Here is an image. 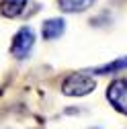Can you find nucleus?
<instances>
[{"label": "nucleus", "mask_w": 127, "mask_h": 129, "mask_svg": "<svg viewBox=\"0 0 127 129\" xmlns=\"http://www.w3.org/2000/svg\"><path fill=\"white\" fill-rule=\"evenodd\" d=\"M107 101L121 115H127V78L113 80L107 88Z\"/></svg>", "instance_id": "7ed1b4c3"}, {"label": "nucleus", "mask_w": 127, "mask_h": 129, "mask_svg": "<svg viewBox=\"0 0 127 129\" xmlns=\"http://www.w3.org/2000/svg\"><path fill=\"white\" fill-rule=\"evenodd\" d=\"M25 8H27V0H2L0 2V12L8 19H14L19 14H23Z\"/></svg>", "instance_id": "39448f33"}, {"label": "nucleus", "mask_w": 127, "mask_h": 129, "mask_svg": "<svg viewBox=\"0 0 127 129\" xmlns=\"http://www.w3.org/2000/svg\"><path fill=\"white\" fill-rule=\"evenodd\" d=\"M57 2L64 12H82L90 4H94V0H57Z\"/></svg>", "instance_id": "423d86ee"}, {"label": "nucleus", "mask_w": 127, "mask_h": 129, "mask_svg": "<svg viewBox=\"0 0 127 129\" xmlns=\"http://www.w3.org/2000/svg\"><path fill=\"white\" fill-rule=\"evenodd\" d=\"M90 129H101V127H90Z\"/></svg>", "instance_id": "6e6552de"}, {"label": "nucleus", "mask_w": 127, "mask_h": 129, "mask_svg": "<svg viewBox=\"0 0 127 129\" xmlns=\"http://www.w3.org/2000/svg\"><path fill=\"white\" fill-rule=\"evenodd\" d=\"M123 70H127V57H119V59L111 61V63H105L101 68H94L92 72L103 76V74H115V72H123Z\"/></svg>", "instance_id": "0eeeda50"}, {"label": "nucleus", "mask_w": 127, "mask_h": 129, "mask_svg": "<svg viewBox=\"0 0 127 129\" xmlns=\"http://www.w3.org/2000/svg\"><path fill=\"white\" fill-rule=\"evenodd\" d=\"M97 82L90 74H82V72H74L70 74L61 84V92L66 96H86L94 90Z\"/></svg>", "instance_id": "f257e3e1"}, {"label": "nucleus", "mask_w": 127, "mask_h": 129, "mask_svg": "<svg viewBox=\"0 0 127 129\" xmlns=\"http://www.w3.org/2000/svg\"><path fill=\"white\" fill-rule=\"evenodd\" d=\"M64 31H66V23H64V19H49L45 21L43 27H41V37L51 41V39H57L64 35Z\"/></svg>", "instance_id": "20e7f679"}, {"label": "nucleus", "mask_w": 127, "mask_h": 129, "mask_svg": "<svg viewBox=\"0 0 127 129\" xmlns=\"http://www.w3.org/2000/svg\"><path fill=\"white\" fill-rule=\"evenodd\" d=\"M33 45H35V31L31 27H21L17 31V35L12 37L10 53L17 59H25V57H29L31 51H33Z\"/></svg>", "instance_id": "f03ea898"}]
</instances>
